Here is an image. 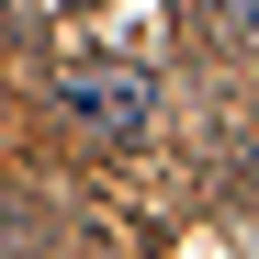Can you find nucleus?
<instances>
[{"label": "nucleus", "mask_w": 259, "mask_h": 259, "mask_svg": "<svg viewBox=\"0 0 259 259\" xmlns=\"http://www.w3.org/2000/svg\"><path fill=\"white\" fill-rule=\"evenodd\" d=\"M68 124H79V136H147V113H158V91H147V68H68Z\"/></svg>", "instance_id": "obj_1"}, {"label": "nucleus", "mask_w": 259, "mask_h": 259, "mask_svg": "<svg viewBox=\"0 0 259 259\" xmlns=\"http://www.w3.org/2000/svg\"><path fill=\"white\" fill-rule=\"evenodd\" d=\"M226 23H237V34H248V46H259V0H226Z\"/></svg>", "instance_id": "obj_2"}]
</instances>
